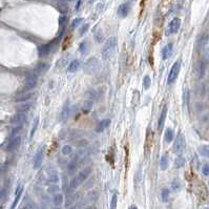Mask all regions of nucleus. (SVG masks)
Segmentation results:
<instances>
[{"instance_id":"nucleus-1","label":"nucleus","mask_w":209,"mask_h":209,"mask_svg":"<svg viewBox=\"0 0 209 209\" xmlns=\"http://www.w3.org/2000/svg\"><path fill=\"white\" fill-rule=\"evenodd\" d=\"M93 172V169H92V167H85L83 170H81V171L78 173L77 175H75V178L73 179L72 182L69 183V188L71 189H76L78 188L80 185H82L83 183H84V181H85L86 179L88 178L89 175H90V173Z\"/></svg>"},{"instance_id":"nucleus-2","label":"nucleus","mask_w":209,"mask_h":209,"mask_svg":"<svg viewBox=\"0 0 209 209\" xmlns=\"http://www.w3.org/2000/svg\"><path fill=\"white\" fill-rule=\"evenodd\" d=\"M60 41H61V36L57 37L53 41L47 43V44H43L41 46H39V48H38V55H39V57H45L48 54H51V51H53V49L58 46Z\"/></svg>"},{"instance_id":"nucleus-3","label":"nucleus","mask_w":209,"mask_h":209,"mask_svg":"<svg viewBox=\"0 0 209 209\" xmlns=\"http://www.w3.org/2000/svg\"><path fill=\"white\" fill-rule=\"evenodd\" d=\"M117 45V38L116 37H110L107 39V41H105L104 46L102 48V56L103 58L107 60L110 56L113 55V53L115 51Z\"/></svg>"},{"instance_id":"nucleus-4","label":"nucleus","mask_w":209,"mask_h":209,"mask_svg":"<svg viewBox=\"0 0 209 209\" xmlns=\"http://www.w3.org/2000/svg\"><path fill=\"white\" fill-rule=\"evenodd\" d=\"M100 69V61L96 57L89 58L84 64V72L88 75H94L96 74Z\"/></svg>"},{"instance_id":"nucleus-5","label":"nucleus","mask_w":209,"mask_h":209,"mask_svg":"<svg viewBox=\"0 0 209 209\" xmlns=\"http://www.w3.org/2000/svg\"><path fill=\"white\" fill-rule=\"evenodd\" d=\"M185 146H186L185 138H184L183 134H179L178 137L175 138V144H173V151H175V154H179V156L182 154L184 149H185Z\"/></svg>"},{"instance_id":"nucleus-6","label":"nucleus","mask_w":209,"mask_h":209,"mask_svg":"<svg viewBox=\"0 0 209 209\" xmlns=\"http://www.w3.org/2000/svg\"><path fill=\"white\" fill-rule=\"evenodd\" d=\"M44 150H45V145L42 144L40 145V147L38 148L37 152L34 157V164L33 167L34 169H38V168L41 167L42 162H43V157H44Z\"/></svg>"},{"instance_id":"nucleus-7","label":"nucleus","mask_w":209,"mask_h":209,"mask_svg":"<svg viewBox=\"0 0 209 209\" xmlns=\"http://www.w3.org/2000/svg\"><path fill=\"white\" fill-rule=\"evenodd\" d=\"M180 69H181V63L180 61H177L173 63L171 69H170V73H169V76H168V83H173L178 78L179 74H180Z\"/></svg>"},{"instance_id":"nucleus-8","label":"nucleus","mask_w":209,"mask_h":209,"mask_svg":"<svg viewBox=\"0 0 209 209\" xmlns=\"http://www.w3.org/2000/svg\"><path fill=\"white\" fill-rule=\"evenodd\" d=\"M37 81H38V78L37 76L35 75V74H32V75H28L26 77V79H25V82H24V92L25 93H28V90H31L35 87V86L37 85Z\"/></svg>"},{"instance_id":"nucleus-9","label":"nucleus","mask_w":209,"mask_h":209,"mask_svg":"<svg viewBox=\"0 0 209 209\" xmlns=\"http://www.w3.org/2000/svg\"><path fill=\"white\" fill-rule=\"evenodd\" d=\"M180 26H181V19H180V18H173V19L170 21L169 25H168L167 33H166V34L167 35L175 34V33L179 31Z\"/></svg>"},{"instance_id":"nucleus-10","label":"nucleus","mask_w":209,"mask_h":209,"mask_svg":"<svg viewBox=\"0 0 209 209\" xmlns=\"http://www.w3.org/2000/svg\"><path fill=\"white\" fill-rule=\"evenodd\" d=\"M26 116L23 113H17L16 115L13 116V118L11 119V123L14 126H23V123L25 122Z\"/></svg>"},{"instance_id":"nucleus-11","label":"nucleus","mask_w":209,"mask_h":209,"mask_svg":"<svg viewBox=\"0 0 209 209\" xmlns=\"http://www.w3.org/2000/svg\"><path fill=\"white\" fill-rule=\"evenodd\" d=\"M21 143V137L20 136H17V137L13 138V139H11L10 142H9V144L7 146V150L9 152H13L19 147V145Z\"/></svg>"},{"instance_id":"nucleus-12","label":"nucleus","mask_w":209,"mask_h":209,"mask_svg":"<svg viewBox=\"0 0 209 209\" xmlns=\"http://www.w3.org/2000/svg\"><path fill=\"white\" fill-rule=\"evenodd\" d=\"M69 113H71V107H69V101L64 103V105L62 107L61 113H60V121L61 122H65L69 118Z\"/></svg>"},{"instance_id":"nucleus-13","label":"nucleus","mask_w":209,"mask_h":209,"mask_svg":"<svg viewBox=\"0 0 209 209\" xmlns=\"http://www.w3.org/2000/svg\"><path fill=\"white\" fill-rule=\"evenodd\" d=\"M166 116H167V106L165 105V106L163 107V109H162L161 115H160V118H159V120H158V129H159V131H162L163 127H164L165 120H166Z\"/></svg>"},{"instance_id":"nucleus-14","label":"nucleus","mask_w":209,"mask_h":209,"mask_svg":"<svg viewBox=\"0 0 209 209\" xmlns=\"http://www.w3.org/2000/svg\"><path fill=\"white\" fill-rule=\"evenodd\" d=\"M22 192H23V186L19 184L17 186V188H16V192H15V199H14V202L11 206V209H15L16 208V206H17L18 202H19V200L21 198V194H22Z\"/></svg>"},{"instance_id":"nucleus-15","label":"nucleus","mask_w":209,"mask_h":209,"mask_svg":"<svg viewBox=\"0 0 209 209\" xmlns=\"http://www.w3.org/2000/svg\"><path fill=\"white\" fill-rule=\"evenodd\" d=\"M48 69H49V64H48V63L41 62V63H39V64L36 66V69H35V75L37 76V77L38 76L43 75Z\"/></svg>"},{"instance_id":"nucleus-16","label":"nucleus","mask_w":209,"mask_h":209,"mask_svg":"<svg viewBox=\"0 0 209 209\" xmlns=\"http://www.w3.org/2000/svg\"><path fill=\"white\" fill-rule=\"evenodd\" d=\"M209 42V36L207 34H203L199 39V42H198V46H199V51H204L207 46Z\"/></svg>"},{"instance_id":"nucleus-17","label":"nucleus","mask_w":209,"mask_h":209,"mask_svg":"<svg viewBox=\"0 0 209 209\" xmlns=\"http://www.w3.org/2000/svg\"><path fill=\"white\" fill-rule=\"evenodd\" d=\"M171 53H172V43H168L162 49V58H163V60H167L170 57Z\"/></svg>"},{"instance_id":"nucleus-18","label":"nucleus","mask_w":209,"mask_h":209,"mask_svg":"<svg viewBox=\"0 0 209 209\" xmlns=\"http://www.w3.org/2000/svg\"><path fill=\"white\" fill-rule=\"evenodd\" d=\"M77 167H78V157H75V158H73L72 160L69 162V164H67V169H69V175H73V173L76 171Z\"/></svg>"},{"instance_id":"nucleus-19","label":"nucleus","mask_w":209,"mask_h":209,"mask_svg":"<svg viewBox=\"0 0 209 209\" xmlns=\"http://www.w3.org/2000/svg\"><path fill=\"white\" fill-rule=\"evenodd\" d=\"M110 124V120L109 119H103L101 122H100L98 125H97L96 127V131L97 133H102V131H104V130L106 129L107 127L109 126Z\"/></svg>"},{"instance_id":"nucleus-20","label":"nucleus","mask_w":209,"mask_h":209,"mask_svg":"<svg viewBox=\"0 0 209 209\" xmlns=\"http://www.w3.org/2000/svg\"><path fill=\"white\" fill-rule=\"evenodd\" d=\"M128 12H129V7H128V4L126 3H123L121 4L119 9H118V16L121 18H125L128 14Z\"/></svg>"},{"instance_id":"nucleus-21","label":"nucleus","mask_w":209,"mask_h":209,"mask_svg":"<svg viewBox=\"0 0 209 209\" xmlns=\"http://www.w3.org/2000/svg\"><path fill=\"white\" fill-rule=\"evenodd\" d=\"M47 182H49V183H51V184H57V183L59 182L58 172L56 171L55 169H53V170H51V171L48 172Z\"/></svg>"},{"instance_id":"nucleus-22","label":"nucleus","mask_w":209,"mask_h":209,"mask_svg":"<svg viewBox=\"0 0 209 209\" xmlns=\"http://www.w3.org/2000/svg\"><path fill=\"white\" fill-rule=\"evenodd\" d=\"M69 61V55L63 56V57L59 59L58 61H57V63H56L57 69H63V67H65V66H67Z\"/></svg>"},{"instance_id":"nucleus-23","label":"nucleus","mask_w":209,"mask_h":209,"mask_svg":"<svg viewBox=\"0 0 209 209\" xmlns=\"http://www.w3.org/2000/svg\"><path fill=\"white\" fill-rule=\"evenodd\" d=\"M77 198H78V194H77V193H71L69 195H67L66 202H65V207L69 208V206H72L73 204H75V203L77 202Z\"/></svg>"},{"instance_id":"nucleus-24","label":"nucleus","mask_w":209,"mask_h":209,"mask_svg":"<svg viewBox=\"0 0 209 209\" xmlns=\"http://www.w3.org/2000/svg\"><path fill=\"white\" fill-rule=\"evenodd\" d=\"M98 196H99V193H98V191H90L87 193V195H86L85 198H84V201H85L87 204L90 202H94V201H96L97 199H98Z\"/></svg>"},{"instance_id":"nucleus-25","label":"nucleus","mask_w":209,"mask_h":209,"mask_svg":"<svg viewBox=\"0 0 209 209\" xmlns=\"http://www.w3.org/2000/svg\"><path fill=\"white\" fill-rule=\"evenodd\" d=\"M196 69H198V76H199V78H203L204 75H205V71H206V63L205 62L200 61L199 63H198Z\"/></svg>"},{"instance_id":"nucleus-26","label":"nucleus","mask_w":209,"mask_h":209,"mask_svg":"<svg viewBox=\"0 0 209 209\" xmlns=\"http://www.w3.org/2000/svg\"><path fill=\"white\" fill-rule=\"evenodd\" d=\"M93 105H94V102L93 100H86L84 104H83V107H82V110L84 113H90V110L93 109Z\"/></svg>"},{"instance_id":"nucleus-27","label":"nucleus","mask_w":209,"mask_h":209,"mask_svg":"<svg viewBox=\"0 0 209 209\" xmlns=\"http://www.w3.org/2000/svg\"><path fill=\"white\" fill-rule=\"evenodd\" d=\"M79 66H80V62L78 61V60H73V61L69 63V67H67V71H69V73H75L78 71Z\"/></svg>"},{"instance_id":"nucleus-28","label":"nucleus","mask_w":209,"mask_h":209,"mask_svg":"<svg viewBox=\"0 0 209 209\" xmlns=\"http://www.w3.org/2000/svg\"><path fill=\"white\" fill-rule=\"evenodd\" d=\"M89 49V43L87 41H83L79 45V51L81 55H86Z\"/></svg>"},{"instance_id":"nucleus-29","label":"nucleus","mask_w":209,"mask_h":209,"mask_svg":"<svg viewBox=\"0 0 209 209\" xmlns=\"http://www.w3.org/2000/svg\"><path fill=\"white\" fill-rule=\"evenodd\" d=\"M168 167V154H165L162 156L161 160H160V168L161 170H166Z\"/></svg>"},{"instance_id":"nucleus-30","label":"nucleus","mask_w":209,"mask_h":209,"mask_svg":"<svg viewBox=\"0 0 209 209\" xmlns=\"http://www.w3.org/2000/svg\"><path fill=\"white\" fill-rule=\"evenodd\" d=\"M173 130L171 128H167L166 131H165V136H164V140L166 143H170L172 140H173Z\"/></svg>"},{"instance_id":"nucleus-31","label":"nucleus","mask_w":209,"mask_h":209,"mask_svg":"<svg viewBox=\"0 0 209 209\" xmlns=\"http://www.w3.org/2000/svg\"><path fill=\"white\" fill-rule=\"evenodd\" d=\"M63 201H64V198H63V195L61 193H58V194L54 195V198H53V204L55 206H60L63 204Z\"/></svg>"},{"instance_id":"nucleus-32","label":"nucleus","mask_w":209,"mask_h":209,"mask_svg":"<svg viewBox=\"0 0 209 209\" xmlns=\"http://www.w3.org/2000/svg\"><path fill=\"white\" fill-rule=\"evenodd\" d=\"M184 164H185V159L183 158V157H181V156H179L178 158L175 160L173 167H175V169H179V168L183 167V166H184Z\"/></svg>"},{"instance_id":"nucleus-33","label":"nucleus","mask_w":209,"mask_h":209,"mask_svg":"<svg viewBox=\"0 0 209 209\" xmlns=\"http://www.w3.org/2000/svg\"><path fill=\"white\" fill-rule=\"evenodd\" d=\"M58 10L61 12V14H65L69 12V4L66 1H60L58 2Z\"/></svg>"},{"instance_id":"nucleus-34","label":"nucleus","mask_w":209,"mask_h":209,"mask_svg":"<svg viewBox=\"0 0 209 209\" xmlns=\"http://www.w3.org/2000/svg\"><path fill=\"white\" fill-rule=\"evenodd\" d=\"M59 191H60V187H59L57 184H51V186H48L47 188V192L49 194H58Z\"/></svg>"},{"instance_id":"nucleus-35","label":"nucleus","mask_w":209,"mask_h":209,"mask_svg":"<svg viewBox=\"0 0 209 209\" xmlns=\"http://www.w3.org/2000/svg\"><path fill=\"white\" fill-rule=\"evenodd\" d=\"M32 97H33V94L32 93H24L22 95H20V96H18L16 98V101H18V102H24V101L30 100Z\"/></svg>"},{"instance_id":"nucleus-36","label":"nucleus","mask_w":209,"mask_h":209,"mask_svg":"<svg viewBox=\"0 0 209 209\" xmlns=\"http://www.w3.org/2000/svg\"><path fill=\"white\" fill-rule=\"evenodd\" d=\"M39 117H36L35 118L34 122H33V126H32V129H31V134H30V138L33 139V137L35 136V133H36V130L38 128V125H39Z\"/></svg>"},{"instance_id":"nucleus-37","label":"nucleus","mask_w":209,"mask_h":209,"mask_svg":"<svg viewBox=\"0 0 209 209\" xmlns=\"http://www.w3.org/2000/svg\"><path fill=\"white\" fill-rule=\"evenodd\" d=\"M181 188H182L181 181H180L179 179H175V180L171 182V189L173 191H179Z\"/></svg>"},{"instance_id":"nucleus-38","label":"nucleus","mask_w":209,"mask_h":209,"mask_svg":"<svg viewBox=\"0 0 209 209\" xmlns=\"http://www.w3.org/2000/svg\"><path fill=\"white\" fill-rule=\"evenodd\" d=\"M32 107V103H23V104H20L19 106H17V110L19 111V113H23L24 111H26V110H28L30 108Z\"/></svg>"},{"instance_id":"nucleus-39","label":"nucleus","mask_w":209,"mask_h":209,"mask_svg":"<svg viewBox=\"0 0 209 209\" xmlns=\"http://www.w3.org/2000/svg\"><path fill=\"white\" fill-rule=\"evenodd\" d=\"M169 189L167 188H164L163 190H162L161 192V198H162V202L166 203L168 201V199H169Z\"/></svg>"},{"instance_id":"nucleus-40","label":"nucleus","mask_w":209,"mask_h":209,"mask_svg":"<svg viewBox=\"0 0 209 209\" xmlns=\"http://www.w3.org/2000/svg\"><path fill=\"white\" fill-rule=\"evenodd\" d=\"M150 84H151L150 77H149V76H145L144 78H143V87H144V89L149 88V87H150Z\"/></svg>"},{"instance_id":"nucleus-41","label":"nucleus","mask_w":209,"mask_h":209,"mask_svg":"<svg viewBox=\"0 0 209 209\" xmlns=\"http://www.w3.org/2000/svg\"><path fill=\"white\" fill-rule=\"evenodd\" d=\"M94 37H95V39H96V41L98 42V43H102L103 42V34L100 30H98V31L95 33Z\"/></svg>"},{"instance_id":"nucleus-42","label":"nucleus","mask_w":209,"mask_h":209,"mask_svg":"<svg viewBox=\"0 0 209 209\" xmlns=\"http://www.w3.org/2000/svg\"><path fill=\"white\" fill-rule=\"evenodd\" d=\"M200 154H202L203 157H206V158L209 159V148L206 147V146H202V147L199 148Z\"/></svg>"},{"instance_id":"nucleus-43","label":"nucleus","mask_w":209,"mask_h":209,"mask_svg":"<svg viewBox=\"0 0 209 209\" xmlns=\"http://www.w3.org/2000/svg\"><path fill=\"white\" fill-rule=\"evenodd\" d=\"M62 154H64V156H67V154H71L73 151V148L71 145H64L63 147H62Z\"/></svg>"},{"instance_id":"nucleus-44","label":"nucleus","mask_w":209,"mask_h":209,"mask_svg":"<svg viewBox=\"0 0 209 209\" xmlns=\"http://www.w3.org/2000/svg\"><path fill=\"white\" fill-rule=\"evenodd\" d=\"M82 22H83V18H76V19H74L72 22V28H78Z\"/></svg>"},{"instance_id":"nucleus-45","label":"nucleus","mask_w":209,"mask_h":209,"mask_svg":"<svg viewBox=\"0 0 209 209\" xmlns=\"http://www.w3.org/2000/svg\"><path fill=\"white\" fill-rule=\"evenodd\" d=\"M117 201H118L117 194H113L110 201V209H117Z\"/></svg>"},{"instance_id":"nucleus-46","label":"nucleus","mask_w":209,"mask_h":209,"mask_svg":"<svg viewBox=\"0 0 209 209\" xmlns=\"http://www.w3.org/2000/svg\"><path fill=\"white\" fill-rule=\"evenodd\" d=\"M202 173L204 175H209V164H204V166H203L202 168Z\"/></svg>"},{"instance_id":"nucleus-47","label":"nucleus","mask_w":209,"mask_h":209,"mask_svg":"<svg viewBox=\"0 0 209 209\" xmlns=\"http://www.w3.org/2000/svg\"><path fill=\"white\" fill-rule=\"evenodd\" d=\"M89 25L88 24H83L82 28H80V36H82V35H84L87 32V30H88Z\"/></svg>"},{"instance_id":"nucleus-48","label":"nucleus","mask_w":209,"mask_h":209,"mask_svg":"<svg viewBox=\"0 0 209 209\" xmlns=\"http://www.w3.org/2000/svg\"><path fill=\"white\" fill-rule=\"evenodd\" d=\"M87 144H88V142L86 140H80L78 143H76V146L77 147H83V146H86Z\"/></svg>"},{"instance_id":"nucleus-49","label":"nucleus","mask_w":209,"mask_h":209,"mask_svg":"<svg viewBox=\"0 0 209 209\" xmlns=\"http://www.w3.org/2000/svg\"><path fill=\"white\" fill-rule=\"evenodd\" d=\"M59 23H60V25H62L64 28L65 24H66V17L65 16H61V18L59 19Z\"/></svg>"},{"instance_id":"nucleus-50","label":"nucleus","mask_w":209,"mask_h":209,"mask_svg":"<svg viewBox=\"0 0 209 209\" xmlns=\"http://www.w3.org/2000/svg\"><path fill=\"white\" fill-rule=\"evenodd\" d=\"M4 193H5V192H4V190H0V201H1V200L4 198Z\"/></svg>"},{"instance_id":"nucleus-51","label":"nucleus","mask_w":209,"mask_h":209,"mask_svg":"<svg viewBox=\"0 0 209 209\" xmlns=\"http://www.w3.org/2000/svg\"><path fill=\"white\" fill-rule=\"evenodd\" d=\"M81 3H82L81 1H78V2H77V4H76V11L79 10V7H80V5H81Z\"/></svg>"},{"instance_id":"nucleus-52","label":"nucleus","mask_w":209,"mask_h":209,"mask_svg":"<svg viewBox=\"0 0 209 209\" xmlns=\"http://www.w3.org/2000/svg\"><path fill=\"white\" fill-rule=\"evenodd\" d=\"M128 209H138V208H137V207H136V206H130V207H129V208H128Z\"/></svg>"},{"instance_id":"nucleus-53","label":"nucleus","mask_w":209,"mask_h":209,"mask_svg":"<svg viewBox=\"0 0 209 209\" xmlns=\"http://www.w3.org/2000/svg\"><path fill=\"white\" fill-rule=\"evenodd\" d=\"M20 209H31V208H30L28 206H25V207H22V208H20Z\"/></svg>"},{"instance_id":"nucleus-54","label":"nucleus","mask_w":209,"mask_h":209,"mask_svg":"<svg viewBox=\"0 0 209 209\" xmlns=\"http://www.w3.org/2000/svg\"><path fill=\"white\" fill-rule=\"evenodd\" d=\"M84 209H94V207H87V208H84Z\"/></svg>"}]
</instances>
